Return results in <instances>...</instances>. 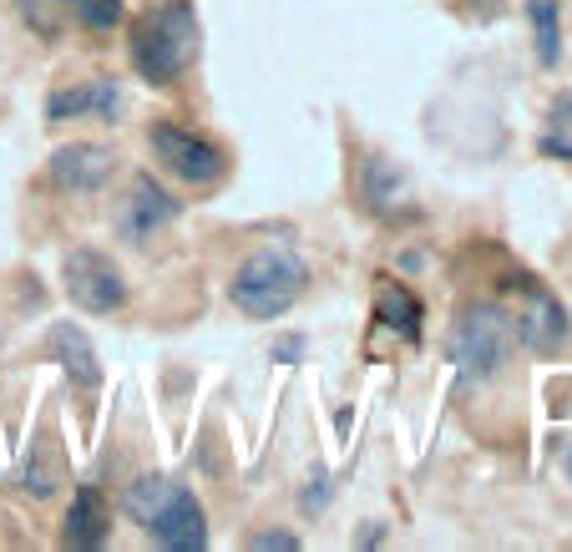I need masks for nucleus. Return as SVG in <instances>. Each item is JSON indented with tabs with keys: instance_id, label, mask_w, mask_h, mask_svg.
I'll return each instance as SVG.
<instances>
[{
	"instance_id": "f257e3e1",
	"label": "nucleus",
	"mask_w": 572,
	"mask_h": 552,
	"mask_svg": "<svg viewBox=\"0 0 572 552\" xmlns=\"http://www.w3.org/2000/svg\"><path fill=\"white\" fill-rule=\"evenodd\" d=\"M127 56L147 87H173L198 56V16L188 0H162L157 11H147L132 31Z\"/></svg>"
},
{
	"instance_id": "f03ea898",
	"label": "nucleus",
	"mask_w": 572,
	"mask_h": 552,
	"mask_svg": "<svg viewBox=\"0 0 572 552\" xmlns=\"http://www.w3.org/2000/svg\"><path fill=\"white\" fill-rule=\"evenodd\" d=\"M304 284H309L304 259L284 244H269V249H254L238 264L228 299L238 304V314H249V320H279V314H289L299 304Z\"/></svg>"
},
{
	"instance_id": "7ed1b4c3",
	"label": "nucleus",
	"mask_w": 572,
	"mask_h": 552,
	"mask_svg": "<svg viewBox=\"0 0 572 552\" xmlns=\"http://www.w3.org/2000/svg\"><path fill=\"white\" fill-rule=\"evenodd\" d=\"M451 350H456V365L466 375H476V380L481 375H497L507 365V355H512V320H507V309L502 304H486V299L466 304L461 320H456Z\"/></svg>"
},
{
	"instance_id": "20e7f679",
	"label": "nucleus",
	"mask_w": 572,
	"mask_h": 552,
	"mask_svg": "<svg viewBox=\"0 0 572 552\" xmlns=\"http://www.w3.org/2000/svg\"><path fill=\"white\" fill-rule=\"evenodd\" d=\"M152 152L178 183L208 188V183L223 178V152L208 137H198V132L178 127V122H152Z\"/></svg>"
},
{
	"instance_id": "39448f33",
	"label": "nucleus",
	"mask_w": 572,
	"mask_h": 552,
	"mask_svg": "<svg viewBox=\"0 0 572 552\" xmlns=\"http://www.w3.org/2000/svg\"><path fill=\"white\" fill-rule=\"evenodd\" d=\"M66 294H71L76 309H87V314H112V309L127 304V279L107 254L71 249L66 254Z\"/></svg>"
},
{
	"instance_id": "423d86ee",
	"label": "nucleus",
	"mask_w": 572,
	"mask_h": 552,
	"mask_svg": "<svg viewBox=\"0 0 572 552\" xmlns=\"http://www.w3.org/2000/svg\"><path fill=\"white\" fill-rule=\"evenodd\" d=\"M147 532H152L157 547H168V552H203V547H208L203 502H198L188 487H168L162 507L147 517Z\"/></svg>"
},
{
	"instance_id": "0eeeda50",
	"label": "nucleus",
	"mask_w": 572,
	"mask_h": 552,
	"mask_svg": "<svg viewBox=\"0 0 572 552\" xmlns=\"http://www.w3.org/2000/svg\"><path fill=\"white\" fill-rule=\"evenodd\" d=\"M51 178L66 193H97L112 183V152L97 142H66L51 157Z\"/></svg>"
},
{
	"instance_id": "6e6552de",
	"label": "nucleus",
	"mask_w": 572,
	"mask_h": 552,
	"mask_svg": "<svg viewBox=\"0 0 572 552\" xmlns=\"http://www.w3.org/2000/svg\"><path fill=\"white\" fill-rule=\"evenodd\" d=\"M51 350H56V365L66 370V380H71L76 390H97V380H102V365H97V350H92L87 330H81V325H66V320H56V330H51Z\"/></svg>"
},
{
	"instance_id": "1a4fd4ad",
	"label": "nucleus",
	"mask_w": 572,
	"mask_h": 552,
	"mask_svg": "<svg viewBox=\"0 0 572 552\" xmlns=\"http://www.w3.org/2000/svg\"><path fill=\"white\" fill-rule=\"evenodd\" d=\"M168 218H178V203L142 173L132 183V198H127V213H122V233H127V239H147V233L162 228Z\"/></svg>"
},
{
	"instance_id": "9d476101",
	"label": "nucleus",
	"mask_w": 572,
	"mask_h": 552,
	"mask_svg": "<svg viewBox=\"0 0 572 552\" xmlns=\"http://www.w3.org/2000/svg\"><path fill=\"white\" fill-rule=\"evenodd\" d=\"M61 542L76 547V552L107 542V512H102L97 487H76V497H71V507H66V532H61Z\"/></svg>"
},
{
	"instance_id": "9b49d317",
	"label": "nucleus",
	"mask_w": 572,
	"mask_h": 552,
	"mask_svg": "<svg viewBox=\"0 0 572 552\" xmlns=\"http://www.w3.org/2000/svg\"><path fill=\"white\" fill-rule=\"evenodd\" d=\"M522 335H527V345H532V350H542V355H552V350L567 340V309H562V304H557L547 289L527 299Z\"/></svg>"
},
{
	"instance_id": "f8f14e48",
	"label": "nucleus",
	"mask_w": 572,
	"mask_h": 552,
	"mask_svg": "<svg viewBox=\"0 0 572 552\" xmlns=\"http://www.w3.org/2000/svg\"><path fill=\"white\" fill-rule=\"evenodd\" d=\"M375 309H380V325H390L400 340H421V299L395 284V279H380L375 289Z\"/></svg>"
},
{
	"instance_id": "ddd939ff",
	"label": "nucleus",
	"mask_w": 572,
	"mask_h": 552,
	"mask_svg": "<svg viewBox=\"0 0 572 552\" xmlns=\"http://www.w3.org/2000/svg\"><path fill=\"white\" fill-rule=\"evenodd\" d=\"M56 477H61V456L51 451V441H36L31 446V461L21 466V487L31 497H51L56 492Z\"/></svg>"
},
{
	"instance_id": "4468645a",
	"label": "nucleus",
	"mask_w": 572,
	"mask_h": 552,
	"mask_svg": "<svg viewBox=\"0 0 572 552\" xmlns=\"http://www.w3.org/2000/svg\"><path fill=\"white\" fill-rule=\"evenodd\" d=\"M527 16H532V26H537V56H542V66H557V56H562L557 0H527Z\"/></svg>"
},
{
	"instance_id": "2eb2a0df",
	"label": "nucleus",
	"mask_w": 572,
	"mask_h": 552,
	"mask_svg": "<svg viewBox=\"0 0 572 552\" xmlns=\"http://www.w3.org/2000/svg\"><path fill=\"white\" fill-rule=\"evenodd\" d=\"M168 487H173V482H162V477H142V482H132V487H127V497H122V502H127V512H132L137 522H147V517L162 507Z\"/></svg>"
},
{
	"instance_id": "dca6fc26",
	"label": "nucleus",
	"mask_w": 572,
	"mask_h": 552,
	"mask_svg": "<svg viewBox=\"0 0 572 552\" xmlns=\"http://www.w3.org/2000/svg\"><path fill=\"white\" fill-rule=\"evenodd\" d=\"M76 112H92V82H87V87H71V92H56V97L46 102V117H51V122H66V117H76Z\"/></svg>"
},
{
	"instance_id": "f3484780",
	"label": "nucleus",
	"mask_w": 572,
	"mask_h": 552,
	"mask_svg": "<svg viewBox=\"0 0 572 552\" xmlns=\"http://www.w3.org/2000/svg\"><path fill=\"white\" fill-rule=\"evenodd\" d=\"M76 6H81V21L92 31H112L122 21V0H76Z\"/></svg>"
},
{
	"instance_id": "a211bd4d",
	"label": "nucleus",
	"mask_w": 572,
	"mask_h": 552,
	"mask_svg": "<svg viewBox=\"0 0 572 552\" xmlns=\"http://www.w3.org/2000/svg\"><path fill=\"white\" fill-rule=\"evenodd\" d=\"M249 547L254 552H299V537L294 532H259Z\"/></svg>"
},
{
	"instance_id": "6ab92c4d",
	"label": "nucleus",
	"mask_w": 572,
	"mask_h": 552,
	"mask_svg": "<svg viewBox=\"0 0 572 552\" xmlns=\"http://www.w3.org/2000/svg\"><path fill=\"white\" fill-rule=\"evenodd\" d=\"M21 11H26V21H31L41 36H56V31H61V21H56V16H41V0H21Z\"/></svg>"
},
{
	"instance_id": "aec40b11",
	"label": "nucleus",
	"mask_w": 572,
	"mask_h": 552,
	"mask_svg": "<svg viewBox=\"0 0 572 552\" xmlns=\"http://www.w3.org/2000/svg\"><path fill=\"white\" fill-rule=\"evenodd\" d=\"M542 152H547V157H567V163H572V142H567V137H557V132H547V137H542Z\"/></svg>"
},
{
	"instance_id": "412c9836",
	"label": "nucleus",
	"mask_w": 572,
	"mask_h": 552,
	"mask_svg": "<svg viewBox=\"0 0 572 552\" xmlns=\"http://www.w3.org/2000/svg\"><path fill=\"white\" fill-rule=\"evenodd\" d=\"M299 355H304V340H279V345H274V360H284V365L299 360Z\"/></svg>"
},
{
	"instance_id": "4be33fe9",
	"label": "nucleus",
	"mask_w": 572,
	"mask_h": 552,
	"mask_svg": "<svg viewBox=\"0 0 572 552\" xmlns=\"http://www.w3.org/2000/svg\"><path fill=\"white\" fill-rule=\"evenodd\" d=\"M552 122H557V127H567V122H572V97H562V102L552 107Z\"/></svg>"
},
{
	"instance_id": "5701e85b",
	"label": "nucleus",
	"mask_w": 572,
	"mask_h": 552,
	"mask_svg": "<svg viewBox=\"0 0 572 552\" xmlns=\"http://www.w3.org/2000/svg\"><path fill=\"white\" fill-rule=\"evenodd\" d=\"M319 507H324V482L309 487V512H319Z\"/></svg>"
},
{
	"instance_id": "b1692460",
	"label": "nucleus",
	"mask_w": 572,
	"mask_h": 552,
	"mask_svg": "<svg viewBox=\"0 0 572 552\" xmlns=\"http://www.w3.org/2000/svg\"><path fill=\"white\" fill-rule=\"evenodd\" d=\"M562 466H567V477H572V446H567V456H562Z\"/></svg>"
}]
</instances>
